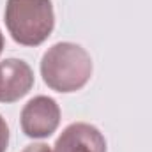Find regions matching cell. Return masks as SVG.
<instances>
[{"instance_id": "1", "label": "cell", "mask_w": 152, "mask_h": 152, "mask_svg": "<svg viewBox=\"0 0 152 152\" xmlns=\"http://www.w3.org/2000/svg\"><path fill=\"white\" fill-rule=\"evenodd\" d=\"M92 58L76 42H57L41 58V76L44 83L60 94L83 88L92 76Z\"/></svg>"}, {"instance_id": "2", "label": "cell", "mask_w": 152, "mask_h": 152, "mask_svg": "<svg viewBox=\"0 0 152 152\" xmlns=\"http://www.w3.org/2000/svg\"><path fill=\"white\" fill-rule=\"evenodd\" d=\"M4 20L18 44L39 46L53 32V4L51 0H7Z\"/></svg>"}, {"instance_id": "3", "label": "cell", "mask_w": 152, "mask_h": 152, "mask_svg": "<svg viewBox=\"0 0 152 152\" xmlns=\"http://www.w3.org/2000/svg\"><path fill=\"white\" fill-rule=\"evenodd\" d=\"M20 120L28 138H48L60 124V106L53 97L36 96L23 106Z\"/></svg>"}, {"instance_id": "4", "label": "cell", "mask_w": 152, "mask_h": 152, "mask_svg": "<svg viewBox=\"0 0 152 152\" xmlns=\"http://www.w3.org/2000/svg\"><path fill=\"white\" fill-rule=\"evenodd\" d=\"M34 87V71L21 58L0 62V103H14Z\"/></svg>"}, {"instance_id": "5", "label": "cell", "mask_w": 152, "mask_h": 152, "mask_svg": "<svg viewBox=\"0 0 152 152\" xmlns=\"http://www.w3.org/2000/svg\"><path fill=\"white\" fill-rule=\"evenodd\" d=\"M53 152H106V140L96 126L75 122L60 133Z\"/></svg>"}, {"instance_id": "6", "label": "cell", "mask_w": 152, "mask_h": 152, "mask_svg": "<svg viewBox=\"0 0 152 152\" xmlns=\"http://www.w3.org/2000/svg\"><path fill=\"white\" fill-rule=\"evenodd\" d=\"M7 145H9V126L5 118L0 115V152L7 151Z\"/></svg>"}, {"instance_id": "7", "label": "cell", "mask_w": 152, "mask_h": 152, "mask_svg": "<svg viewBox=\"0 0 152 152\" xmlns=\"http://www.w3.org/2000/svg\"><path fill=\"white\" fill-rule=\"evenodd\" d=\"M23 152H53L46 143H30V145H27Z\"/></svg>"}, {"instance_id": "8", "label": "cell", "mask_w": 152, "mask_h": 152, "mask_svg": "<svg viewBox=\"0 0 152 152\" xmlns=\"http://www.w3.org/2000/svg\"><path fill=\"white\" fill-rule=\"evenodd\" d=\"M2 51H4V34L0 30V55H2Z\"/></svg>"}]
</instances>
